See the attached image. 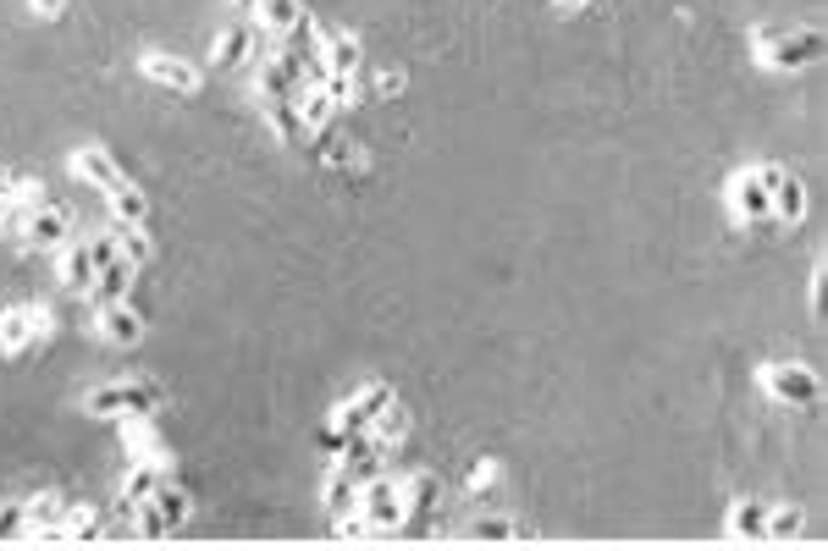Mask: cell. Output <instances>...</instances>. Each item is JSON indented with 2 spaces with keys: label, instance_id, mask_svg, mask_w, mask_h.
I'll return each instance as SVG.
<instances>
[{
  "label": "cell",
  "instance_id": "5b68a950",
  "mask_svg": "<svg viewBox=\"0 0 828 551\" xmlns=\"http://www.w3.org/2000/svg\"><path fill=\"white\" fill-rule=\"evenodd\" d=\"M392 403H398V392H392L387 381H370V387H360V392H354V397H349L338 414H331V425H338V430H349V436H354V430H370V425H376V419H381Z\"/></svg>",
  "mask_w": 828,
  "mask_h": 551
},
{
  "label": "cell",
  "instance_id": "d6a6232c",
  "mask_svg": "<svg viewBox=\"0 0 828 551\" xmlns=\"http://www.w3.org/2000/svg\"><path fill=\"white\" fill-rule=\"evenodd\" d=\"M403 430H409V419H403V408H387V414H381V419L370 425V436H376L381 446H387V441H398Z\"/></svg>",
  "mask_w": 828,
  "mask_h": 551
},
{
  "label": "cell",
  "instance_id": "484cf974",
  "mask_svg": "<svg viewBox=\"0 0 828 551\" xmlns=\"http://www.w3.org/2000/svg\"><path fill=\"white\" fill-rule=\"evenodd\" d=\"M470 540H491V546H503V540H525V529H520V518H509V513H486V518H475V524H470Z\"/></svg>",
  "mask_w": 828,
  "mask_h": 551
},
{
  "label": "cell",
  "instance_id": "83f0119b",
  "mask_svg": "<svg viewBox=\"0 0 828 551\" xmlns=\"http://www.w3.org/2000/svg\"><path fill=\"white\" fill-rule=\"evenodd\" d=\"M106 199H111V210H117V221H122V226H144L149 199L133 188V182H122V188H117V194H106Z\"/></svg>",
  "mask_w": 828,
  "mask_h": 551
},
{
  "label": "cell",
  "instance_id": "ba28073f",
  "mask_svg": "<svg viewBox=\"0 0 828 551\" xmlns=\"http://www.w3.org/2000/svg\"><path fill=\"white\" fill-rule=\"evenodd\" d=\"M304 88H309V77L288 61V56H266L260 50V100H299L304 95Z\"/></svg>",
  "mask_w": 828,
  "mask_h": 551
},
{
  "label": "cell",
  "instance_id": "f1b7e54d",
  "mask_svg": "<svg viewBox=\"0 0 828 551\" xmlns=\"http://www.w3.org/2000/svg\"><path fill=\"white\" fill-rule=\"evenodd\" d=\"M160 480H166L160 464H133V469H127V486H122V502H144Z\"/></svg>",
  "mask_w": 828,
  "mask_h": 551
},
{
  "label": "cell",
  "instance_id": "4dcf8cb0",
  "mask_svg": "<svg viewBox=\"0 0 828 551\" xmlns=\"http://www.w3.org/2000/svg\"><path fill=\"white\" fill-rule=\"evenodd\" d=\"M117 248H122L133 265H149V254H155V243H149L144 226H122V232H117Z\"/></svg>",
  "mask_w": 828,
  "mask_h": 551
},
{
  "label": "cell",
  "instance_id": "e0dca14e",
  "mask_svg": "<svg viewBox=\"0 0 828 551\" xmlns=\"http://www.w3.org/2000/svg\"><path fill=\"white\" fill-rule=\"evenodd\" d=\"M248 56H255V28H248V23H232L227 34H216L210 66H216V72H232V66H243Z\"/></svg>",
  "mask_w": 828,
  "mask_h": 551
},
{
  "label": "cell",
  "instance_id": "4316f807",
  "mask_svg": "<svg viewBox=\"0 0 828 551\" xmlns=\"http://www.w3.org/2000/svg\"><path fill=\"white\" fill-rule=\"evenodd\" d=\"M260 106H266V117H271L277 138H288V144H299V138H304V117H299V100H260Z\"/></svg>",
  "mask_w": 828,
  "mask_h": 551
},
{
  "label": "cell",
  "instance_id": "5bb4252c",
  "mask_svg": "<svg viewBox=\"0 0 828 551\" xmlns=\"http://www.w3.org/2000/svg\"><path fill=\"white\" fill-rule=\"evenodd\" d=\"M133 282H138V265H133L127 254H117V259L100 265L89 298H95V304H122V298H133Z\"/></svg>",
  "mask_w": 828,
  "mask_h": 551
},
{
  "label": "cell",
  "instance_id": "2e32d148",
  "mask_svg": "<svg viewBox=\"0 0 828 551\" xmlns=\"http://www.w3.org/2000/svg\"><path fill=\"white\" fill-rule=\"evenodd\" d=\"M320 507H326L331 524H349V518L360 513V480H349L343 469H331L326 486H320Z\"/></svg>",
  "mask_w": 828,
  "mask_h": 551
},
{
  "label": "cell",
  "instance_id": "1f68e13d",
  "mask_svg": "<svg viewBox=\"0 0 828 551\" xmlns=\"http://www.w3.org/2000/svg\"><path fill=\"white\" fill-rule=\"evenodd\" d=\"M801 507H779V513H768V529H763V540H795L801 535Z\"/></svg>",
  "mask_w": 828,
  "mask_h": 551
},
{
  "label": "cell",
  "instance_id": "74e56055",
  "mask_svg": "<svg viewBox=\"0 0 828 551\" xmlns=\"http://www.w3.org/2000/svg\"><path fill=\"white\" fill-rule=\"evenodd\" d=\"M28 12H34V17H61L66 0H28Z\"/></svg>",
  "mask_w": 828,
  "mask_h": 551
},
{
  "label": "cell",
  "instance_id": "8fae6325",
  "mask_svg": "<svg viewBox=\"0 0 828 551\" xmlns=\"http://www.w3.org/2000/svg\"><path fill=\"white\" fill-rule=\"evenodd\" d=\"M72 171L83 176V182H95L100 194H117L122 188V166L111 160V149H100V144H83V149H72Z\"/></svg>",
  "mask_w": 828,
  "mask_h": 551
},
{
  "label": "cell",
  "instance_id": "ac0fdd59",
  "mask_svg": "<svg viewBox=\"0 0 828 551\" xmlns=\"http://www.w3.org/2000/svg\"><path fill=\"white\" fill-rule=\"evenodd\" d=\"M255 17H260V39L271 34V39H282L293 23H304V0H255Z\"/></svg>",
  "mask_w": 828,
  "mask_h": 551
},
{
  "label": "cell",
  "instance_id": "ab89813d",
  "mask_svg": "<svg viewBox=\"0 0 828 551\" xmlns=\"http://www.w3.org/2000/svg\"><path fill=\"white\" fill-rule=\"evenodd\" d=\"M238 7H243V12H255V0H238Z\"/></svg>",
  "mask_w": 828,
  "mask_h": 551
},
{
  "label": "cell",
  "instance_id": "cb8c5ba5",
  "mask_svg": "<svg viewBox=\"0 0 828 551\" xmlns=\"http://www.w3.org/2000/svg\"><path fill=\"white\" fill-rule=\"evenodd\" d=\"M806 216V188H801V176H779L774 182V221H801Z\"/></svg>",
  "mask_w": 828,
  "mask_h": 551
},
{
  "label": "cell",
  "instance_id": "9a60e30c",
  "mask_svg": "<svg viewBox=\"0 0 828 551\" xmlns=\"http://www.w3.org/2000/svg\"><path fill=\"white\" fill-rule=\"evenodd\" d=\"M144 77L160 83V88H178V95H194V88H199V72H194L183 56H166V50H149V56H144Z\"/></svg>",
  "mask_w": 828,
  "mask_h": 551
},
{
  "label": "cell",
  "instance_id": "44dd1931",
  "mask_svg": "<svg viewBox=\"0 0 828 551\" xmlns=\"http://www.w3.org/2000/svg\"><path fill=\"white\" fill-rule=\"evenodd\" d=\"M299 117H304V133H326L331 117H338V100L326 95V83H309L299 95Z\"/></svg>",
  "mask_w": 828,
  "mask_h": 551
},
{
  "label": "cell",
  "instance_id": "30bf717a",
  "mask_svg": "<svg viewBox=\"0 0 828 551\" xmlns=\"http://www.w3.org/2000/svg\"><path fill=\"white\" fill-rule=\"evenodd\" d=\"M381 452H387V446H381L370 430H354V436L343 441V452H338V469H343L349 480H360V486H365V480H376V475H381Z\"/></svg>",
  "mask_w": 828,
  "mask_h": 551
},
{
  "label": "cell",
  "instance_id": "6da1fadb",
  "mask_svg": "<svg viewBox=\"0 0 828 551\" xmlns=\"http://www.w3.org/2000/svg\"><path fill=\"white\" fill-rule=\"evenodd\" d=\"M89 419H149L155 408H160V387L155 381H106V387H95L89 392Z\"/></svg>",
  "mask_w": 828,
  "mask_h": 551
},
{
  "label": "cell",
  "instance_id": "3957f363",
  "mask_svg": "<svg viewBox=\"0 0 828 551\" xmlns=\"http://www.w3.org/2000/svg\"><path fill=\"white\" fill-rule=\"evenodd\" d=\"M823 56V34L817 28H790V34H768L763 39V61L774 72H801Z\"/></svg>",
  "mask_w": 828,
  "mask_h": 551
},
{
  "label": "cell",
  "instance_id": "4fadbf2b",
  "mask_svg": "<svg viewBox=\"0 0 828 551\" xmlns=\"http://www.w3.org/2000/svg\"><path fill=\"white\" fill-rule=\"evenodd\" d=\"M95 276H100V265L89 254V237H66L61 243V287L66 293H89Z\"/></svg>",
  "mask_w": 828,
  "mask_h": 551
},
{
  "label": "cell",
  "instance_id": "d6986e66",
  "mask_svg": "<svg viewBox=\"0 0 828 551\" xmlns=\"http://www.w3.org/2000/svg\"><path fill=\"white\" fill-rule=\"evenodd\" d=\"M127 464H172V452L160 446V436L149 430V419H127Z\"/></svg>",
  "mask_w": 828,
  "mask_h": 551
},
{
  "label": "cell",
  "instance_id": "e575fe53",
  "mask_svg": "<svg viewBox=\"0 0 828 551\" xmlns=\"http://www.w3.org/2000/svg\"><path fill=\"white\" fill-rule=\"evenodd\" d=\"M343 441H349V430H338V425H326V430H320V452H326V457H338V452H343Z\"/></svg>",
  "mask_w": 828,
  "mask_h": 551
},
{
  "label": "cell",
  "instance_id": "603a6c76",
  "mask_svg": "<svg viewBox=\"0 0 828 551\" xmlns=\"http://www.w3.org/2000/svg\"><path fill=\"white\" fill-rule=\"evenodd\" d=\"M149 502L160 507V518L172 524V529H183L188 524V513H194V502H188V491L183 486H172V480H160L155 491H149Z\"/></svg>",
  "mask_w": 828,
  "mask_h": 551
},
{
  "label": "cell",
  "instance_id": "277c9868",
  "mask_svg": "<svg viewBox=\"0 0 828 551\" xmlns=\"http://www.w3.org/2000/svg\"><path fill=\"white\" fill-rule=\"evenodd\" d=\"M763 387H768L774 403H790V408H806V403L823 397V381L806 370V364H768V370H763Z\"/></svg>",
  "mask_w": 828,
  "mask_h": 551
},
{
  "label": "cell",
  "instance_id": "7402d4cb",
  "mask_svg": "<svg viewBox=\"0 0 828 551\" xmlns=\"http://www.w3.org/2000/svg\"><path fill=\"white\" fill-rule=\"evenodd\" d=\"M61 513H66V502H61L56 491L28 497V502H23V518H28V529H23V535H50V529L61 524Z\"/></svg>",
  "mask_w": 828,
  "mask_h": 551
},
{
  "label": "cell",
  "instance_id": "d590c367",
  "mask_svg": "<svg viewBox=\"0 0 828 551\" xmlns=\"http://www.w3.org/2000/svg\"><path fill=\"white\" fill-rule=\"evenodd\" d=\"M23 529H28L23 507H0V535H23Z\"/></svg>",
  "mask_w": 828,
  "mask_h": 551
},
{
  "label": "cell",
  "instance_id": "52a82bcc",
  "mask_svg": "<svg viewBox=\"0 0 828 551\" xmlns=\"http://www.w3.org/2000/svg\"><path fill=\"white\" fill-rule=\"evenodd\" d=\"M729 210L734 221H774V194L757 171H734L729 176Z\"/></svg>",
  "mask_w": 828,
  "mask_h": 551
},
{
  "label": "cell",
  "instance_id": "ffe728a7",
  "mask_svg": "<svg viewBox=\"0 0 828 551\" xmlns=\"http://www.w3.org/2000/svg\"><path fill=\"white\" fill-rule=\"evenodd\" d=\"M320 61H326V77H354L360 72V39L354 34L320 39Z\"/></svg>",
  "mask_w": 828,
  "mask_h": 551
},
{
  "label": "cell",
  "instance_id": "f35d334b",
  "mask_svg": "<svg viewBox=\"0 0 828 551\" xmlns=\"http://www.w3.org/2000/svg\"><path fill=\"white\" fill-rule=\"evenodd\" d=\"M592 0H558V12H586Z\"/></svg>",
  "mask_w": 828,
  "mask_h": 551
},
{
  "label": "cell",
  "instance_id": "8d00e7d4",
  "mask_svg": "<svg viewBox=\"0 0 828 551\" xmlns=\"http://www.w3.org/2000/svg\"><path fill=\"white\" fill-rule=\"evenodd\" d=\"M376 95H381V100H398V95H403V72H381Z\"/></svg>",
  "mask_w": 828,
  "mask_h": 551
},
{
  "label": "cell",
  "instance_id": "7c38bea8",
  "mask_svg": "<svg viewBox=\"0 0 828 551\" xmlns=\"http://www.w3.org/2000/svg\"><path fill=\"white\" fill-rule=\"evenodd\" d=\"M95 331H100L111 347H138V342H144V315H138L127 298H122V304H100Z\"/></svg>",
  "mask_w": 828,
  "mask_h": 551
},
{
  "label": "cell",
  "instance_id": "7a4b0ae2",
  "mask_svg": "<svg viewBox=\"0 0 828 551\" xmlns=\"http://www.w3.org/2000/svg\"><path fill=\"white\" fill-rule=\"evenodd\" d=\"M409 518V480H365L360 486V535H387V529H403Z\"/></svg>",
  "mask_w": 828,
  "mask_h": 551
},
{
  "label": "cell",
  "instance_id": "836d02e7",
  "mask_svg": "<svg viewBox=\"0 0 828 551\" xmlns=\"http://www.w3.org/2000/svg\"><path fill=\"white\" fill-rule=\"evenodd\" d=\"M491 480H497V464L486 457V464H475V469H470V486H464V491H470V497H480V491H491Z\"/></svg>",
  "mask_w": 828,
  "mask_h": 551
},
{
  "label": "cell",
  "instance_id": "8992f818",
  "mask_svg": "<svg viewBox=\"0 0 828 551\" xmlns=\"http://www.w3.org/2000/svg\"><path fill=\"white\" fill-rule=\"evenodd\" d=\"M39 336H50V309H39V304L0 309V353H23Z\"/></svg>",
  "mask_w": 828,
  "mask_h": 551
},
{
  "label": "cell",
  "instance_id": "d4e9b609",
  "mask_svg": "<svg viewBox=\"0 0 828 551\" xmlns=\"http://www.w3.org/2000/svg\"><path fill=\"white\" fill-rule=\"evenodd\" d=\"M763 529H768V507H763V502H734V507H729V535L763 540Z\"/></svg>",
  "mask_w": 828,
  "mask_h": 551
},
{
  "label": "cell",
  "instance_id": "f546056e",
  "mask_svg": "<svg viewBox=\"0 0 828 551\" xmlns=\"http://www.w3.org/2000/svg\"><path fill=\"white\" fill-rule=\"evenodd\" d=\"M133 524H138V535H144V540H166V535H172V524L160 518V507H155L149 497H144V502H133Z\"/></svg>",
  "mask_w": 828,
  "mask_h": 551
},
{
  "label": "cell",
  "instance_id": "9c48e42d",
  "mask_svg": "<svg viewBox=\"0 0 828 551\" xmlns=\"http://www.w3.org/2000/svg\"><path fill=\"white\" fill-rule=\"evenodd\" d=\"M23 237H28L34 248H61L66 237H77L72 210H61V205H34L28 221H23Z\"/></svg>",
  "mask_w": 828,
  "mask_h": 551
}]
</instances>
